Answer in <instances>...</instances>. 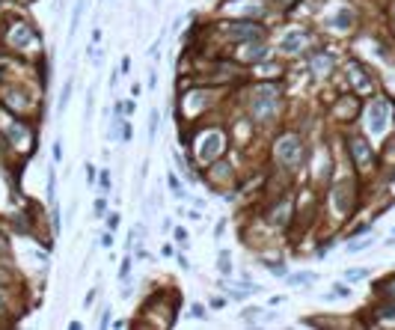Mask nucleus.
I'll list each match as a JSON object with an SVG mask.
<instances>
[{
    "instance_id": "1",
    "label": "nucleus",
    "mask_w": 395,
    "mask_h": 330,
    "mask_svg": "<svg viewBox=\"0 0 395 330\" xmlns=\"http://www.w3.org/2000/svg\"><path fill=\"white\" fill-rule=\"evenodd\" d=\"M280 86L277 84H262L256 92H253V102H250V110H253V119L256 122H271L277 113H280Z\"/></svg>"
},
{
    "instance_id": "2",
    "label": "nucleus",
    "mask_w": 395,
    "mask_h": 330,
    "mask_svg": "<svg viewBox=\"0 0 395 330\" xmlns=\"http://www.w3.org/2000/svg\"><path fill=\"white\" fill-rule=\"evenodd\" d=\"M300 158H303V143H300V137H297V134H282L280 140H277V161H280V166L294 170V166L300 164Z\"/></svg>"
},
{
    "instance_id": "3",
    "label": "nucleus",
    "mask_w": 395,
    "mask_h": 330,
    "mask_svg": "<svg viewBox=\"0 0 395 330\" xmlns=\"http://www.w3.org/2000/svg\"><path fill=\"white\" fill-rule=\"evenodd\" d=\"M226 36L235 39V42H259L262 39V24H256L250 18L232 21V24H226Z\"/></svg>"
},
{
    "instance_id": "4",
    "label": "nucleus",
    "mask_w": 395,
    "mask_h": 330,
    "mask_svg": "<svg viewBox=\"0 0 395 330\" xmlns=\"http://www.w3.org/2000/svg\"><path fill=\"white\" fill-rule=\"evenodd\" d=\"M220 152H223V134H220V131H208V134L199 140V158H202L205 164H211V161L220 158Z\"/></svg>"
},
{
    "instance_id": "5",
    "label": "nucleus",
    "mask_w": 395,
    "mask_h": 330,
    "mask_svg": "<svg viewBox=\"0 0 395 330\" xmlns=\"http://www.w3.org/2000/svg\"><path fill=\"white\" fill-rule=\"evenodd\" d=\"M387 119H390V104H387L384 98H375L372 108H369V128H372L375 134H381V131L387 128Z\"/></svg>"
},
{
    "instance_id": "6",
    "label": "nucleus",
    "mask_w": 395,
    "mask_h": 330,
    "mask_svg": "<svg viewBox=\"0 0 395 330\" xmlns=\"http://www.w3.org/2000/svg\"><path fill=\"white\" fill-rule=\"evenodd\" d=\"M348 146H351V158H354V164L357 166H372L375 155H372V149H369V143H366L363 137H351Z\"/></svg>"
},
{
    "instance_id": "7",
    "label": "nucleus",
    "mask_w": 395,
    "mask_h": 330,
    "mask_svg": "<svg viewBox=\"0 0 395 330\" xmlns=\"http://www.w3.org/2000/svg\"><path fill=\"white\" fill-rule=\"evenodd\" d=\"M306 66H309V72H312L315 78H324V74H330V68H333V54L318 51V54H312L306 60Z\"/></svg>"
},
{
    "instance_id": "8",
    "label": "nucleus",
    "mask_w": 395,
    "mask_h": 330,
    "mask_svg": "<svg viewBox=\"0 0 395 330\" xmlns=\"http://www.w3.org/2000/svg\"><path fill=\"white\" fill-rule=\"evenodd\" d=\"M333 202H336V208L342 214H348L351 212V206H354V200H351V182H339L336 188H333Z\"/></svg>"
},
{
    "instance_id": "9",
    "label": "nucleus",
    "mask_w": 395,
    "mask_h": 330,
    "mask_svg": "<svg viewBox=\"0 0 395 330\" xmlns=\"http://www.w3.org/2000/svg\"><path fill=\"white\" fill-rule=\"evenodd\" d=\"M303 45H306V33H303V30H294V33L282 36V42H280L282 54H297Z\"/></svg>"
},
{
    "instance_id": "10",
    "label": "nucleus",
    "mask_w": 395,
    "mask_h": 330,
    "mask_svg": "<svg viewBox=\"0 0 395 330\" xmlns=\"http://www.w3.org/2000/svg\"><path fill=\"white\" fill-rule=\"evenodd\" d=\"M265 56H268V48H265L262 42H259V45L253 42V45H247V48H244V54H241V60H244V62H262Z\"/></svg>"
},
{
    "instance_id": "11",
    "label": "nucleus",
    "mask_w": 395,
    "mask_h": 330,
    "mask_svg": "<svg viewBox=\"0 0 395 330\" xmlns=\"http://www.w3.org/2000/svg\"><path fill=\"white\" fill-rule=\"evenodd\" d=\"M288 214H291V202L285 200V202H280V206L271 212V218H268V220H271L274 226H282V223H288Z\"/></svg>"
},
{
    "instance_id": "12",
    "label": "nucleus",
    "mask_w": 395,
    "mask_h": 330,
    "mask_svg": "<svg viewBox=\"0 0 395 330\" xmlns=\"http://www.w3.org/2000/svg\"><path fill=\"white\" fill-rule=\"evenodd\" d=\"M351 24H354V12H351V9H342L339 15L330 18V27H336V30H348Z\"/></svg>"
},
{
    "instance_id": "13",
    "label": "nucleus",
    "mask_w": 395,
    "mask_h": 330,
    "mask_svg": "<svg viewBox=\"0 0 395 330\" xmlns=\"http://www.w3.org/2000/svg\"><path fill=\"white\" fill-rule=\"evenodd\" d=\"M27 42H33V33H30V27H27V24L15 27V33H12V45H15V48H21V45H27Z\"/></svg>"
},
{
    "instance_id": "14",
    "label": "nucleus",
    "mask_w": 395,
    "mask_h": 330,
    "mask_svg": "<svg viewBox=\"0 0 395 330\" xmlns=\"http://www.w3.org/2000/svg\"><path fill=\"white\" fill-rule=\"evenodd\" d=\"M83 6H86V0H77V3H74V9H71V27H68V36H74L77 24H80V18H83Z\"/></svg>"
},
{
    "instance_id": "15",
    "label": "nucleus",
    "mask_w": 395,
    "mask_h": 330,
    "mask_svg": "<svg viewBox=\"0 0 395 330\" xmlns=\"http://www.w3.org/2000/svg\"><path fill=\"white\" fill-rule=\"evenodd\" d=\"M158 125H161V113H158V110H152V116H149V140H155V137H158Z\"/></svg>"
},
{
    "instance_id": "16",
    "label": "nucleus",
    "mask_w": 395,
    "mask_h": 330,
    "mask_svg": "<svg viewBox=\"0 0 395 330\" xmlns=\"http://www.w3.org/2000/svg\"><path fill=\"white\" fill-rule=\"evenodd\" d=\"M348 294H351V288H348V286H333V292H327L324 298H327V300H333V298H348Z\"/></svg>"
},
{
    "instance_id": "17",
    "label": "nucleus",
    "mask_w": 395,
    "mask_h": 330,
    "mask_svg": "<svg viewBox=\"0 0 395 330\" xmlns=\"http://www.w3.org/2000/svg\"><path fill=\"white\" fill-rule=\"evenodd\" d=\"M68 98H71V80H68V84L62 86V92H59V104H56V108H59V110H65Z\"/></svg>"
},
{
    "instance_id": "18",
    "label": "nucleus",
    "mask_w": 395,
    "mask_h": 330,
    "mask_svg": "<svg viewBox=\"0 0 395 330\" xmlns=\"http://www.w3.org/2000/svg\"><path fill=\"white\" fill-rule=\"evenodd\" d=\"M48 200H51V202L56 200V176H54V170H48Z\"/></svg>"
},
{
    "instance_id": "19",
    "label": "nucleus",
    "mask_w": 395,
    "mask_h": 330,
    "mask_svg": "<svg viewBox=\"0 0 395 330\" xmlns=\"http://www.w3.org/2000/svg\"><path fill=\"white\" fill-rule=\"evenodd\" d=\"M86 54H89V60H92L95 66H101V60H104V54H101V48H92V42H89V48H86Z\"/></svg>"
},
{
    "instance_id": "20",
    "label": "nucleus",
    "mask_w": 395,
    "mask_h": 330,
    "mask_svg": "<svg viewBox=\"0 0 395 330\" xmlns=\"http://www.w3.org/2000/svg\"><path fill=\"white\" fill-rule=\"evenodd\" d=\"M220 271H223V274H232V256H229V253H220Z\"/></svg>"
},
{
    "instance_id": "21",
    "label": "nucleus",
    "mask_w": 395,
    "mask_h": 330,
    "mask_svg": "<svg viewBox=\"0 0 395 330\" xmlns=\"http://www.w3.org/2000/svg\"><path fill=\"white\" fill-rule=\"evenodd\" d=\"M366 276H369V271H366V268H357V271L351 268V271H348V280H351V282H357V280H366Z\"/></svg>"
},
{
    "instance_id": "22",
    "label": "nucleus",
    "mask_w": 395,
    "mask_h": 330,
    "mask_svg": "<svg viewBox=\"0 0 395 330\" xmlns=\"http://www.w3.org/2000/svg\"><path fill=\"white\" fill-rule=\"evenodd\" d=\"M288 280H291V282H300V286H303V282L309 286V282H315V274H294V276H288Z\"/></svg>"
},
{
    "instance_id": "23",
    "label": "nucleus",
    "mask_w": 395,
    "mask_h": 330,
    "mask_svg": "<svg viewBox=\"0 0 395 330\" xmlns=\"http://www.w3.org/2000/svg\"><path fill=\"white\" fill-rule=\"evenodd\" d=\"M95 182H98V170H95V166H92V164H86V184L92 188Z\"/></svg>"
},
{
    "instance_id": "24",
    "label": "nucleus",
    "mask_w": 395,
    "mask_h": 330,
    "mask_svg": "<svg viewBox=\"0 0 395 330\" xmlns=\"http://www.w3.org/2000/svg\"><path fill=\"white\" fill-rule=\"evenodd\" d=\"M131 276V259H122V265H119V280H128Z\"/></svg>"
},
{
    "instance_id": "25",
    "label": "nucleus",
    "mask_w": 395,
    "mask_h": 330,
    "mask_svg": "<svg viewBox=\"0 0 395 330\" xmlns=\"http://www.w3.org/2000/svg\"><path fill=\"white\" fill-rule=\"evenodd\" d=\"M169 188H172V194H175L178 200H184V190H181V184H178V178H175V176H169Z\"/></svg>"
},
{
    "instance_id": "26",
    "label": "nucleus",
    "mask_w": 395,
    "mask_h": 330,
    "mask_svg": "<svg viewBox=\"0 0 395 330\" xmlns=\"http://www.w3.org/2000/svg\"><path fill=\"white\" fill-rule=\"evenodd\" d=\"M259 316H262L259 310H244V322H247V324H256V322H259Z\"/></svg>"
},
{
    "instance_id": "27",
    "label": "nucleus",
    "mask_w": 395,
    "mask_h": 330,
    "mask_svg": "<svg viewBox=\"0 0 395 330\" xmlns=\"http://www.w3.org/2000/svg\"><path fill=\"white\" fill-rule=\"evenodd\" d=\"M175 241H178V247H187V229H175Z\"/></svg>"
},
{
    "instance_id": "28",
    "label": "nucleus",
    "mask_w": 395,
    "mask_h": 330,
    "mask_svg": "<svg viewBox=\"0 0 395 330\" xmlns=\"http://www.w3.org/2000/svg\"><path fill=\"white\" fill-rule=\"evenodd\" d=\"M372 241H354V244H348V253H360V250H366Z\"/></svg>"
},
{
    "instance_id": "29",
    "label": "nucleus",
    "mask_w": 395,
    "mask_h": 330,
    "mask_svg": "<svg viewBox=\"0 0 395 330\" xmlns=\"http://www.w3.org/2000/svg\"><path fill=\"white\" fill-rule=\"evenodd\" d=\"M268 268L274 276H285V265H280V262H268Z\"/></svg>"
},
{
    "instance_id": "30",
    "label": "nucleus",
    "mask_w": 395,
    "mask_h": 330,
    "mask_svg": "<svg viewBox=\"0 0 395 330\" xmlns=\"http://www.w3.org/2000/svg\"><path fill=\"white\" fill-rule=\"evenodd\" d=\"M92 108H95V90H89V92H86V119H89Z\"/></svg>"
},
{
    "instance_id": "31",
    "label": "nucleus",
    "mask_w": 395,
    "mask_h": 330,
    "mask_svg": "<svg viewBox=\"0 0 395 330\" xmlns=\"http://www.w3.org/2000/svg\"><path fill=\"white\" fill-rule=\"evenodd\" d=\"M190 316H193V318H205V306H202V304H193V306H190Z\"/></svg>"
},
{
    "instance_id": "32",
    "label": "nucleus",
    "mask_w": 395,
    "mask_h": 330,
    "mask_svg": "<svg viewBox=\"0 0 395 330\" xmlns=\"http://www.w3.org/2000/svg\"><path fill=\"white\" fill-rule=\"evenodd\" d=\"M119 214H116V212H113V214H107V229H119Z\"/></svg>"
},
{
    "instance_id": "33",
    "label": "nucleus",
    "mask_w": 395,
    "mask_h": 330,
    "mask_svg": "<svg viewBox=\"0 0 395 330\" xmlns=\"http://www.w3.org/2000/svg\"><path fill=\"white\" fill-rule=\"evenodd\" d=\"M51 155H54V161H62V143H59V140L54 143V152H51Z\"/></svg>"
},
{
    "instance_id": "34",
    "label": "nucleus",
    "mask_w": 395,
    "mask_h": 330,
    "mask_svg": "<svg viewBox=\"0 0 395 330\" xmlns=\"http://www.w3.org/2000/svg\"><path fill=\"white\" fill-rule=\"evenodd\" d=\"M98 182H101V188H104V190H107V188H110V172H107V170H104V172H101V178H98Z\"/></svg>"
},
{
    "instance_id": "35",
    "label": "nucleus",
    "mask_w": 395,
    "mask_h": 330,
    "mask_svg": "<svg viewBox=\"0 0 395 330\" xmlns=\"http://www.w3.org/2000/svg\"><path fill=\"white\" fill-rule=\"evenodd\" d=\"M101 244H104V247H113V235H110V232H104V238H101Z\"/></svg>"
},
{
    "instance_id": "36",
    "label": "nucleus",
    "mask_w": 395,
    "mask_h": 330,
    "mask_svg": "<svg viewBox=\"0 0 395 330\" xmlns=\"http://www.w3.org/2000/svg\"><path fill=\"white\" fill-rule=\"evenodd\" d=\"M155 86H158V74L152 72V74H149V90H155Z\"/></svg>"
},
{
    "instance_id": "37",
    "label": "nucleus",
    "mask_w": 395,
    "mask_h": 330,
    "mask_svg": "<svg viewBox=\"0 0 395 330\" xmlns=\"http://www.w3.org/2000/svg\"><path fill=\"white\" fill-rule=\"evenodd\" d=\"M282 3H285V6H291V3H294V0H282Z\"/></svg>"
},
{
    "instance_id": "38",
    "label": "nucleus",
    "mask_w": 395,
    "mask_h": 330,
    "mask_svg": "<svg viewBox=\"0 0 395 330\" xmlns=\"http://www.w3.org/2000/svg\"><path fill=\"white\" fill-rule=\"evenodd\" d=\"M390 288H393V292H395V280H393V282H390Z\"/></svg>"
}]
</instances>
